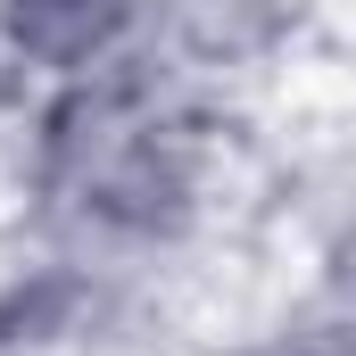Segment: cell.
<instances>
[{
  "instance_id": "cell-3",
  "label": "cell",
  "mask_w": 356,
  "mask_h": 356,
  "mask_svg": "<svg viewBox=\"0 0 356 356\" xmlns=\"http://www.w3.org/2000/svg\"><path fill=\"white\" fill-rule=\"evenodd\" d=\"M116 282L124 273L91 266V257H67L42 241L33 266H8L0 273V356H58L91 340L116 307Z\"/></svg>"
},
{
  "instance_id": "cell-1",
  "label": "cell",
  "mask_w": 356,
  "mask_h": 356,
  "mask_svg": "<svg viewBox=\"0 0 356 356\" xmlns=\"http://www.w3.org/2000/svg\"><path fill=\"white\" fill-rule=\"evenodd\" d=\"M298 42V0H141V50L199 91L266 75Z\"/></svg>"
},
{
  "instance_id": "cell-4",
  "label": "cell",
  "mask_w": 356,
  "mask_h": 356,
  "mask_svg": "<svg viewBox=\"0 0 356 356\" xmlns=\"http://www.w3.org/2000/svg\"><path fill=\"white\" fill-rule=\"evenodd\" d=\"M8 99H25V83H17V75L0 67V108H8Z\"/></svg>"
},
{
  "instance_id": "cell-2",
  "label": "cell",
  "mask_w": 356,
  "mask_h": 356,
  "mask_svg": "<svg viewBox=\"0 0 356 356\" xmlns=\"http://www.w3.org/2000/svg\"><path fill=\"white\" fill-rule=\"evenodd\" d=\"M141 50V0H0V67L25 91Z\"/></svg>"
}]
</instances>
